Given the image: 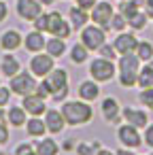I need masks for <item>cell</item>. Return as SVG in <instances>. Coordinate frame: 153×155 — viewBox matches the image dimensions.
I'll return each mask as SVG.
<instances>
[{
	"label": "cell",
	"mask_w": 153,
	"mask_h": 155,
	"mask_svg": "<svg viewBox=\"0 0 153 155\" xmlns=\"http://www.w3.org/2000/svg\"><path fill=\"white\" fill-rule=\"evenodd\" d=\"M62 115H64V121L68 125H85V123H89L94 119V108L89 106V102L79 98V100L64 102Z\"/></svg>",
	"instance_id": "1"
},
{
	"label": "cell",
	"mask_w": 153,
	"mask_h": 155,
	"mask_svg": "<svg viewBox=\"0 0 153 155\" xmlns=\"http://www.w3.org/2000/svg\"><path fill=\"white\" fill-rule=\"evenodd\" d=\"M138 70H140V58L136 53H123L119 58V85L134 87L138 83Z\"/></svg>",
	"instance_id": "2"
},
{
	"label": "cell",
	"mask_w": 153,
	"mask_h": 155,
	"mask_svg": "<svg viewBox=\"0 0 153 155\" xmlns=\"http://www.w3.org/2000/svg\"><path fill=\"white\" fill-rule=\"evenodd\" d=\"M51 89V98L55 102H62L68 96V72L64 68H53L47 77H43Z\"/></svg>",
	"instance_id": "3"
},
{
	"label": "cell",
	"mask_w": 153,
	"mask_h": 155,
	"mask_svg": "<svg viewBox=\"0 0 153 155\" xmlns=\"http://www.w3.org/2000/svg\"><path fill=\"white\" fill-rule=\"evenodd\" d=\"M36 79L32 72H17L15 77H11V83H9V89L11 94H17V96H28V94H34L36 91Z\"/></svg>",
	"instance_id": "4"
},
{
	"label": "cell",
	"mask_w": 153,
	"mask_h": 155,
	"mask_svg": "<svg viewBox=\"0 0 153 155\" xmlns=\"http://www.w3.org/2000/svg\"><path fill=\"white\" fill-rule=\"evenodd\" d=\"M89 74L96 83H108L113 77H115V64L111 60H104V58H98L89 64Z\"/></svg>",
	"instance_id": "5"
},
{
	"label": "cell",
	"mask_w": 153,
	"mask_h": 155,
	"mask_svg": "<svg viewBox=\"0 0 153 155\" xmlns=\"http://www.w3.org/2000/svg\"><path fill=\"white\" fill-rule=\"evenodd\" d=\"M81 43L89 49V51H98L104 43H106V32L100 26H85L81 30Z\"/></svg>",
	"instance_id": "6"
},
{
	"label": "cell",
	"mask_w": 153,
	"mask_h": 155,
	"mask_svg": "<svg viewBox=\"0 0 153 155\" xmlns=\"http://www.w3.org/2000/svg\"><path fill=\"white\" fill-rule=\"evenodd\" d=\"M113 7L108 2H96L94 9H91V21L96 26H100L104 32L111 28V19H113Z\"/></svg>",
	"instance_id": "7"
},
{
	"label": "cell",
	"mask_w": 153,
	"mask_h": 155,
	"mask_svg": "<svg viewBox=\"0 0 153 155\" xmlns=\"http://www.w3.org/2000/svg\"><path fill=\"white\" fill-rule=\"evenodd\" d=\"M53 60L55 58H51L49 53H36V55H32V60H30V72L34 77H38V79L47 77L53 70Z\"/></svg>",
	"instance_id": "8"
},
{
	"label": "cell",
	"mask_w": 153,
	"mask_h": 155,
	"mask_svg": "<svg viewBox=\"0 0 153 155\" xmlns=\"http://www.w3.org/2000/svg\"><path fill=\"white\" fill-rule=\"evenodd\" d=\"M117 138H119L121 147H125V149H140V144H142V138L138 134V127H134L130 123H125V125H121L117 130Z\"/></svg>",
	"instance_id": "9"
},
{
	"label": "cell",
	"mask_w": 153,
	"mask_h": 155,
	"mask_svg": "<svg viewBox=\"0 0 153 155\" xmlns=\"http://www.w3.org/2000/svg\"><path fill=\"white\" fill-rule=\"evenodd\" d=\"M22 106H24V110H26L30 117H41V115H45V113H47V102H45V98H41L36 91H34V94L24 96Z\"/></svg>",
	"instance_id": "10"
},
{
	"label": "cell",
	"mask_w": 153,
	"mask_h": 155,
	"mask_svg": "<svg viewBox=\"0 0 153 155\" xmlns=\"http://www.w3.org/2000/svg\"><path fill=\"white\" fill-rule=\"evenodd\" d=\"M70 24L68 21H64V17L58 13V11H53V13H49V24H47V32H51L53 36H58V38H68L70 36Z\"/></svg>",
	"instance_id": "11"
},
{
	"label": "cell",
	"mask_w": 153,
	"mask_h": 155,
	"mask_svg": "<svg viewBox=\"0 0 153 155\" xmlns=\"http://www.w3.org/2000/svg\"><path fill=\"white\" fill-rule=\"evenodd\" d=\"M41 2L38 0H17V15L26 21H34L41 15Z\"/></svg>",
	"instance_id": "12"
},
{
	"label": "cell",
	"mask_w": 153,
	"mask_h": 155,
	"mask_svg": "<svg viewBox=\"0 0 153 155\" xmlns=\"http://www.w3.org/2000/svg\"><path fill=\"white\" fill-rule=\"evenodd\" d=\"M136 45H138V41H136V36L130 34V32H121V34L115 38V43H113V47H115V51H117L119 55H123V53H134Z\"/></svg>",
	"instance_id": "13"
},
{
	"label": "cell",
	"mask_w": 153,
	"mask_h": 155,
	"mask_svg": "<svg viewBox=\"0 0 153 155\" xmlns=\"http://www.w3.org/2000/svg\"><path fill=\"white\" fill-rule=\"evenodd\" d=\"M123 119H125V123H130V125H134V127H138V130L149 125L147 113H145V110H138V108H132V106H125V108H123Z\"/></svg>",
	"instance_id": "14"
},
{
	"label": "cell",
	"mask_w": 153,
	"mask_h": 155,
	"mask_svg": "<svg viewBox=\"0 0 153 155\" xmlns=\"http://www.w3.org/2000/svg\"><path fill=\"white\" fill-rule=\"evenodd\" d=\"M45 125H47V130H49L51 134H60V132L64 130V125H66L62 110L47 108V113H45Z\"/></svg>",
	"instance_id": "15"
},
{
	"label": "cell",
	"mask_w": 153,
	"mask_h": 155,
	"mask_svg": "<svg viewBox=\"0 0 153 155\" xmlns=\"http://www.w3.org/2000/svg\"><path fill=\"white\" fill-rule=\"evenodd\" d=\"M100 110H102V117H104L108 123H117V121H119L121 108H119V102H117L115 98H104L102 104H100Z\"/></svg>",
	"instance_id": "16"
},
{
	"label": "cell",
	"mask_w": 153,
	"mask_h": 155,
	"mask_svg": "<svg viewBox=\"0 0 153 155\" xmlns=\"http://www.w3.org/2000/svg\"><path fill=\"white\" fill-rule=\"evenodd\" d=\"M22 43H24V38H22V34L17 30H7V32H2V36H0V47L5 51H15V49L22 47Z\"/></svg>",
	"instance_id": "17"
},
{
	"label": "cell",
	"mask_w": 153,
	"mask_h": 155,
	"mask_svg": "<svg viewBox=\"0 0 153 155\" xmlns=\"http://www.w3.org/2000/svg\"><path fill=\"white\" fill-rule=\"evenodd\" d=\"M77 91H79V98L85 100V102H94L100 96V87H98L96 81H81Z\"/></svg>",
	"instance_id": "18"
},
{
	"label": "cell",
	"mask_w": 153,
	"mask_h": 155,
	"mask_svg": "<svg viewBox=\"0 0 153 155\" xmlns=\"http://www.w3.org/2000/svg\"><path fill=\"white\" fill-rule=\"evenodd\" d=\"M45 36H43V32H38V30H34V32H30L26 38H24V45H26V49L30 51V53H41L43 49H45Z\"/></svg>",
	"instance_id": "19"
},
{
	"label": "cell",
	"mask_w": 153,
	"mask_h": 155,
	"mask_svg": "<svg viewBox=\"0 0 153 155\" xmlns=\"http://www.w3.org/2000/svg\"><path fill=\"white\" fill-rule=\"evenodd\" d=\"M28 121V113L24 110V106H11L7 110V123H11L13 127H24Z\"/></svg>",
	"instance_id": "20"
},
{
	"label": "cell",
	"mask_w": 153,
	"mask_h": 155,
	"mask_svg": "<svg viewBox=\"0 0 153 155\" xmlns=\"http://www.w3.org/2000/svg\"><path fill=\"white\" fill-rule=\"evenodd\" d=\"M26 132H28V136H32V138H43L45 136V132H47V125H45V119H41V117H30L28 121H26Z\"/></svg>",
	"instance_id": "21"
},
{
	"label": "cell",
	"mask_w": 153,
	"mask_h": 155,
	"mask_svg": "<svg viewBox=\"0 0 153 155\" xmlns=\"http://www.w3.org/2000/svg\"><path fill=\"white\" fill-rule=\"evenodd\" d=\"M22 70V64L15 55H2V62H0V72H2L5 77H15L17 72Z\"/></svg>",
	"instance_id": "22"
},
{
	"label": "cell",
	"mask_w": 153,
	"mask_h": 155,
	"mask_svg": "<svg viewBox=\"0 0 153 155\" xmlns=\"http://www.w3.org/2000/svg\"><path fill=\"white\" fill-rule=\"evenodd\" d=\"M34 151H36V155H58L60 147H58V142L53 138H43V140L36 142Z\"/></svg>",
	"instance_id": "23"
},
{
	"label": "cell",
	"mask_w": 153,
	"mask_h": 155,
	"mask_svg": "<svg viewBox=\"0 0 153 155\" xmlns=\"http://www.w3.org/2000/svg\"><path fill=\"white\" fill-rule=\"evenodd\" d=\"M45 49H47V53H49L51 58H62L64 51H66V43H64V38L53 36V38H49V41L45 43Z\"/></svg>",
	"instance_id": "24"
},
{
	"label": "cell",
	"mask_w": 153,
	"mask_h": 155,
	"mask_svg": "<svg viewBox=\"0 0 153 155\" xmlns=\"http://www.w3.org/2000/svg\"><path fill=\"white\" fill-rule=\"evenodd\" d=\"M87 19H89L87 11H83V9H79V7H72V9H70V24H72V28H77V30L85 28Z\"/></svg>",
	"instance_id": "25"
},
{
	"label": "cell",
	"mask_w": 153,
	"mask_h": 155,
	"mask_svg": "<svg viewBox=\"0 0 153 155\" xmlns=\"http://www.w3.org/2000/svg\"><path fill=\"white\" fill-rule=\"evenodd\" d=\"M87 53H89V49H87L83 43H77V45L70 49V60H72L75 64H83V62H87Z\"/></svg>",
	"instance_id": "26"
},
{
	"label": "cell",
	"mask_w": 153,
	"mask_h": 155,
	"mask_svg": "<svg viewBox=\"0 0 153 155\" xmlns=\"http://www.w3.org/2000/svg\"><path fill=\"white\" fill-rule=\"evenodd\" d=\"M134 53L140 58V62H151V60H153V45L147 43V41H142V43L136 45Z\"/></svg>",
	"instance_id": "27"
},
{
	"label": "cell",
	"mask_w": 153,
	"mask_h": 155,
	"mask_svg": "<svg viewBox=\"0 0 153 155\" xmlns=\"http://www.w3.org/2000/svg\"><path fill=\"white\" fill-rule=\"evenodd\" d=\"M136 85H140L142 89L145 87H153V68L151 66H145V68L138 70V83Z\"/></svg>",
	"instance_id": "28"
},
{
	"label": "cell",
	"mask_w": 153,
	"mask_h": 155,
	"mask_svg": "<svg viewBox=\"0 0 153 155\" xmlns=\"http://www.w3.org/2000/svg\"><path fill=\"white\" fill-rule=\"evenodd\" d=\"M128 26H130V28H134V30H142V28L147 26V13L136 11L132 17H128Z\"/></svg>",
	"instance_id": "29"
},
{
	"label": "cell",
	"mask_w": 153,
	"mask_h": 155,
	"mask_svg": "<svg viewBox=\"0 0 153 155\" xmlns=\"http://www.w3.org/2000/svg\"><path fill=\"white\" fill-rule=\"evenodd\" d=\"M102 147H100V142H91V144H87V142H83V144H79L77 147V153L79 155H98V151H100Z\"/></svg>",
	"instance_id": "30"
},
{
	"label": "cell",
	"mask_w": 153,
	"mask_h": 155,
	"mask_svg": "<svg viewBox=\"0 0 153 155\" xmlns=\"http://www.w3.org/2000/svg\"><path fill=\"white\" fill-rule=\"evenodd\" d=\"M138 100H140V102H142L145 106H149V108L153 110V87H145V89L140 91Z\"/></svg>",
	"instance_id": "31"
},
{
	"label": "cell",
	"mask_w": 153,
	"mask_h": 155,
	"mask_svg": "<svg viewBox=\"0 0 153 155\" xmlns=\"http://www.w3.org/2000/svg\"><path fill=\"white\" fill-rule=\"evenodd\" d=\"M47 24H49V13H41V15L34 19V30L47 32Z\"/></svg>",
	"instance_id": "32"
},
{
	"label": "cell",
	"mask_w": 153,
	"mask_h": 155,
	"mask_svg": "<svg viewBox=\"0 0 153 155\" xmlns=\"http://www.w3.org/2000/svg\"><path fill=\"white\" fill-rule=\"evenodd\" d=\"M128 26V19L119 13V15H113V19H111V28L113 30H117V32H123V28Z\"/></svg>",
	"instance_id": "33"
},
{
	"label": "cell",
	"mask_w": 153,
	"mask_h": 155,
	"mask_svg": "<svg viewBox=\"0 0 153 155\" xmlns=\"http://www.w3.org/2000/svg\"><path fill=\"white\" fill-rule=\"evenodd\" d=\"M98 51H100V58H104V60H111V62L115 60V53H117V51H115V47H113V45H106V43H104V45H102Z\"/></svg>",
	"instance_id": "34"
},
{
	"label": "cell",
	"mask_w": 153,
	"mask_h": 155,
	"mask_svg": "<svg viewBox=\"0 0 153 155\" xmlns=\"http://www.w3.org/2000/svg\"><path fill=\"white\" fill-rule=\"evenodd\" d=\"M30 153H34V144H30V142H22L15 149V155H30Z\"/></svg>",
	"instance_id": "35"
},
{
	"label": "cell",
	"mask_w": 153,
	"mask_h": 155,
	"mask_svg": "<svg viewBox=\"0 0 153 155\" xmlns=\"http://www.w3.org/2000/svg\"><path fill=\"white\" fill-rule=\"evenodd\" d=\"M9 100H11V89L0 85V106H7V104H9Z\"/></svg>",
	"instance_id": "36"
},
{
	"label": "cell",
	"mask_w": 153,
	"mask_h": 155,
	"mask_svg": "<svg viewBox=\"0 0 153 155\" xmlns=\"http://www.w3.org/2000/svg\"><path fill=\"white\" fill-rule=\"evenodd\" d=\"M9 142V125L7 123H0V147Z\"/></svg>",
	"instance_id": "37"
},
{
	"label": "cell",
	"mask_w": 153,
	"mask_h": 155,
	"mask_svg": "<svg viewBox=\"0 0 153 155\" xmlns=\"http://www.w3.org/2000/svg\"><path fill=\"white\" fill-rule=\"evenodd\" d=\"M94 5H96V0H77V7H79V9H83V11L94 9Z\"/></svg>",
	"instance_id": "38"
},
{
	"label": "cell",
	"mask_w": 153,
	"mask_h": 155,
	"mask_svg": "<svg viewBox=\"0 0 153 155\" xmlns=\"http://www.w3.org/2000/svg\"><path fill=\"white\" fill-rule=\"evenodd\" d=\"M142 140L153 149V123H151V125H147V132H145V138H142Z\"/></svg>",
	"instance_id": "39"
},
{
	"label": "cell",
	"mask_w": 153,
	"mask_h": 155,
	"mask_svg": "<svg viewBox=\"0 0 153 155\" xmlns=\"http://www.w3.org/2000/svg\"><path fill=\"white\" fill-rule=\"evenodd\" d=\"M7 13H9V9H7V5L0 0V21H5L7 19Z\"/></svg>",
	"instance_id": "40"
},
{
	"label": "cell",
	"mask_w": 153,
	"mask_h": 155,
	"mask_svg": "<svg viewBox=\"0 0 153 155\" xmlns=\"http://www.w3.org/2000/svg\"><path fill=\"white\" fill-rule=\"evenodd\" d=\"M145 11H147V17H153V0L145 2Z\"/></svg>",
	"instance_id": "41"
},
{
	"label": "cell",
	"mask_w": 153,
	"mask_h": 155,
	"mask_svg": "<svg viewBox=\"0 0 153 155\" xmlns=\"http://www.w3.org/2000/svg\"><path fill=\"white\" fill-rule=\"evenodd\" d=\"M0 123H7V110H5V106H0Z\"/></svg>",
	"instance_id": "42"
},
{
	"label": "cell",
	"mask_w": 153,
	"mask_h": 155,
	"mask_svg": "<svg viewBox=\"0 0 153 155\" xmlns=\"http://www.w3.org/2000/svg\"><path fill=\"white\" fill-rule=\"evenodd\" d=\"M62 149H64V151H72V149H75V142H72V140H66Z\"/></svg>",
	"instance_id": "43"
},
{
	"label": "cell",
	"mask_w": 153,
	"mask_h": 155,
	"mask_svg": "<svg viewBox=\"0 0 153 155\" xmlns=\"http://www.w3.org/2000/svg\"><path fill=\"white\" fill-rule=\"evenodd\" d=\"M115 155H134V153H130V151H125V147H123V149H119V151H117Z\"/></svg>",
	"instance_id": "44"
},
{
	"label": "cell",
	"mask_w": 153,
	"mask_h": 155,
	"mask_svg": "<svg viewBox=\"0 0 153 155\" xmlns=\"http://www.w3.org/2000/svg\"><path fill=\"white\" fill-rule=\"evenodd\" d=\"M38 2H41V5H51L53 0H38Z\"/></svg>",
	"instance_id": "45"
},
{
	"label": "cell",
	"mask_w": 153,
	"mask_h": 155,
	"mask_svg": "<svg viewBox=\"0 0 153 155\" xmlns=\"http://www.w3.org/2000/svg\"><path fill=\"white\" fill-rule=\"evenodd\" d=\"M149 66H151V68H153V62H151V64H149Z\"/></svg>",
	"instance_id": "46"
},
{
	"label": "cell",
	"mask_w": 153,
	"mask_h": 155,
	"mask_svg": "<svg viewBox=\"0 0 153 155\" xmlns=\"http://www.w3.org/2000/svg\"><path fill=\"white\" fill-rule=\"evenodd\" d=\"M30 155H36V151H34V153H30Z\"/></svg>",
	"instance_id": "47"
},
{
	"label": "cell",
	"mask_w": 153,
	"mask_h": 155,
	"mask_svg": "<svg viewBox=\"0 0 153 155\" xmlns=\"http://www.w3.org/2000/svg\"><path fill=\"white\" fill-rule=\"evenodd\" d=\"M149 155H153V153H149Z\"/></svg>",
	"instance_id": "48"
},
{
	"label": "cell",
	"mask_w": 153,
	"mask_h": 155,
	"mask_svg": "<svg viewBox=\"0 0 153 155\" xmlns=\"http://www.w3.org/2000/svg\"><path fill=\"white\" fill-rule=\"evenodd\" d=\"M0 85H2V83H0Z\"/></svg>",
	"instance_id": "49"
}]
</instances>
